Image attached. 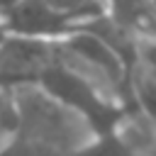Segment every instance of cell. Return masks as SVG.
Listing matches in <instances>:
<instances>
[{
	"instance_id": "8992f818",
	"label": "cell",
	"mask_w": 156,
	"mask_h": 156,
	"mask_svg": "<svg viewBox=\"0 0 156 156\" xmlns=\"http://www.w3.org/2000/svg\"><path fill=\"white\" fill-rule=\"evenodd\" d=\"M73 156H132V154L124 151L110 134H100L88 146H83L80 151H76Z\"/></svg>"
},
{
	"instance_id": "6da1fadb",
	"label": "cell",
	"mask_w": 156,
	"mask_h": 156,
	"mask_svg": "<svg viewBox=\"0 0 156 156\" xmlns=\"http://www.w3.org/2000/svg\"><path fill=\"white\" fill-rule=\"evenodd\" d=\"M15 110V134L41 156H73L100 132L68 102L37 83L10 88Z\"/></svg>"
},
{
	"instance_id": "ba28073f",
	"label": "cell",
	"mask_w": 156,
	"mask_h": 156,
	"mask_svg": "<svg viewBox=\"0 0 156 156\" xmlns=\"http://www.w3.org/2000/svg\"><path fill=\"white\" fill-rule=\"evenodd\" d=\"M5 39H7V29H5V24L0 22V44H2Z\"/></svg>"
},
{
	"instance_id": "277c9868",
	"label": "cell",
	"mask_w": 156,
	"mask_h": 156,
	"mask_svg": "<svg viewBox=\"0 0 156 156\" xmlns=\"http://www.w3.org/2000/svg\"><path fill=\"white\" fill-rule=\"evenodd\" d=\"M105 5H107L105 17L110 20V24L132 44L154 39V24H156L154 2H105Z\"/></svg>"
},
{
	"instance_id": "52a82bcc",
	"label": "cell",
	"mask_w": 156,
	"mask_h": 156,
	"mask_svg": "<svg viewBox=\"0 0 156 156\" xmlns=\"http://www.w3.org/2000/svg\"><path fill=\"white\" fill-rule=\"evenodd\" d=\"M0 156H41L39 151H34L27 141H22L17 134L10 136L2 146H0Z\"/></svg>"
},
{
	"instance_id": "3957f363",
	"label": "cell",
	"mask_w": 156,
	"mask_h": 156,
	"mask_svg": "<svg viewBox=\"0 0 156 156\" xmlns=\"http://www.w3.org/2000/svg\"><path fill=\"white\" fill-rule=\"evenodd\" d=\"M54 46L51 41L12 37L0 44V85H29L39 83V78L54 66Z\"/></svg>"
},
{
	"instance_id": "7a4b0ae2",
	"label": "cell",
	"mask_w": 156,
	"mask_h": 156,
	"mask_svg": "<svg viewBox=\"0 0 156 156\" xmlns=\"http://www.w3.org/2000/svg\"><path fill=\"white\" fill-rule=\"evenodd\" d=\"M0 22L7 34L39 39V41H61L71 32H76L56 2H10L0 5Z\"/></svg>"
},
{
	"instance_id": "5b68a950",
	"label": "cell",
	"mask_w": 156,
	"mask_h": 156,
	"mask_svg": "<svg viewBox=\"0 0 156 156\" xmlns=\"http://www.w3.org/2000/svg\"><path fill=\"white\" fill-rule=\"evenodd\" d=\"M107 134L132 156H154V119L136 110L119 112Z\"/></svg>"
}]
</instances>
